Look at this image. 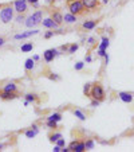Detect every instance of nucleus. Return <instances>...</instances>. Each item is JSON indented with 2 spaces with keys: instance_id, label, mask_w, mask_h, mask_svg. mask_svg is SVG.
Wrapping results in <instances>:
<instances>
[{
  "instance_id": "nucleus-5",
  "label": "nucleus",
  "mask_w": 134,
  "mask_h": 152,
  "mask_svg": "<svg viewBox=\"0 0 134 152\" xmlns=\"http://www.w3.org/2000/svg\"><path fill=\"white\" fill-rule=\"evenodd\" d=\"M18 97V92H7V90L0 89V98L4 100V101H8V100H14V98Z\"/></svg>"
},
{
  "instance_id": "nucleus-1",
  "label": "nucleus",
  "mask_w": 134,
  "mask_h": 152,
  "mask_svg": "<svg viewBox=\"0 0 134 152\" xmlns=\"http://www.w3.org/2000/svg\"><path fill=\"white\" fill-rule=\"evenodd\" d=\"M105 90L102 88L99 82L98 84H94L91 86V89H90V97H93L94 100H98V101H103L105 100Z\"/></svg>"
},
{
  "instance_id": "nucleus-28",
  "label": "nucleus",
  "mask_w": 134,
  "mask_h": 152,
  "mask_svg": "<svg viewBox=\"0 0 134 152\" xmlns=\"http://www.w3.org/2000/svg\"><path fill=\"white\" fill-rule=\"evenodd\" d=\"M47 127H48V128L55 129V128L58 127V125H56V121H47Z\"/></svg>"
},
{
  "instance_id": "nucleus-2",
  "label": "nucleus",
  "mask_w": 134,
  "mask_h": 152,
  "mask_svg": "<svg viewBox=\"0 0 134 152\" xmlns=\"http://www.w3.org/2000/svg\"><path fill=\"white\" fill-rule=\"evenodd\" d=\"M69 10H70L71 14H74V15H80V14H83L84 7H83L82 0H74V1L69 3Z\"/></svg>"
},
{
  "instance_id": "nucleus-41",
  "label": "nucleus",
  "mask_w": 134,
  "mask_h": 152,
  "mask_svg": "<svg viewBox=\"0 0 134 152\" xmlns=\"http://www.w3.org/2000/svg\"><path fill=\"white\" fill-rule=\"evenodd\" d=\"M1 148H3V144H0V149H1Z\"/></svg>"
},
{
  "instance_id": "nucleus-36",
  "label": "nucleus",
  "mask_w": 134,
  "mask_h": 152,
  "mask_svg": "<svg viewBox=\"0 0 134 152\" xmlns=\"http://www.w3.org/2000/svg\"><path fill=\"white\" fill-rule=\"evenodd\" d=\"M4 42H5V39H4L3 36H0V46H3Z\"/></svg>"
},
{
  "instance_id": "nucleus-39",
  "label": "nucleus",
  "mask_w": 134,
  "mask_h": 152,
  "mask_svg": "<svg viewBox=\"0 0 134 152\" xmlns=\"http://www.w3.org/2000/svg\"><path fill=\"white\" fill-rule=\"evenodd\" d=\"M88 43H94V38H90V39H88Z\"/></svg>"
},
{
  "instance_id": "nucleus-23",
  "label": "nucleus",
  "mask_w": 134,
  "mask_h": 152,
  "mask_svg": "<svg viewBox=\"0 0 134 152\" xmlns=\"http://www.w3.org/2000/svg\"><path fill=\"white\" fill-rule=\"evenodd\" d=\"M107 46H109V39H107V38H102V43L99 45V49H102V50H106Z\"/></svg>"
},
{
  "instance_id": "nucleus-40",
  "label": "nucleus",
  "mask_w": 134,
  "mask_h": 152,
  "mask_svg": "<svg viewBox=\"0 0 134 152\" xmlns=\"http://www.w3.org/2000/svg\"><path fill=\"white\" fill-rule=\"evenodd\" d=\"M67 1H69V3H71V1H74V0H67Z\"/></svg>"
},
{
  "instance_id": "nucleus-35",
  "label": "nucleus",
  "mask_w": 134,
  "mask_h": 152,
  "mask_svg": "<svg viewBox=\"0 0 134 152\" xmlns=\"http://www.w3.org/2000/svg\"><path fill=\"white\" fill-rule=\"evenodd\" d=\"M22 20H24L23 15H18V18H16V22H22Z\"/></svg>"
},
{
  "instance_id": "nucleus-34",
  "label": "nucleus",
  "mask_w": 134,
  "mask_h": 152,
  "mask_svg": "<svg viewBox=\"0 0 134 152\" xmlns=\"http://www.w3.org/2000/svg\"><path fill=\"white\" fill-rule=\"evenodd\" d=\"M61 151H62V147H59V145L54 147V152H61Z\"/></svg>"
},
{
  "instance_id": "nucleus-3",
  "label": "nucleus",
  "mask_w": 134,
  "mask_h": 152,
  "mask_svg": "<svg viewBox=\"0 0 134 152\" xmlns=\"http://www.w3.org/2000/svg\"><path fill=\"white\" fill-rule=\"evenodd\" d=\"M40 22H42V11H36L26 20V26L27 27H34V26L39 24Z\"/></svg>"
},
{
  "instance_id": "nucleus-26",
  "label": "nucleus",
  "mask_w": 134,
  "mask_h": 152,
  "mask_svg": "<svg viewBox=\"0 0 134 152\" xmlns=\"http://www.w3.org/2000/svg\"><path fill=\"white\" fill-rule=\"evenodd\" d=\"M78 47H79V46H78V45H75V43H74V45H71V46L69 47V50H67V51H69L70 54H73V53H75V51L78 50Z\"/></svg>"
},
{
  "instance_id": "nucleus-12",
  "label": "nucleus",
  "mask_w": 134,
  "mask_h": 152,
  "mask_svg": "<svg viewBox=\"0 0 134 152\" xmlns=\"http://www.w3.org/2000/svg\"><path fill=\"white\" fill-rule=\"evenodd\" d=\"M38 30H34V31H28V32H23V34H16L15 35V39H24V38H28L31 35H35L38 34Z\"/></svg>"
},
{
  "instance_id": "nucleus-17",
  "label": "nucleus",
  "mask_w": 134,
  "mask_h": 152,
  "mask_svg": "<svg viewBox=\"0 0 134 152\" xmlns=\"http://www.w3.org/2000/svg\"><path fill=\"white\" fill-rule=\"evenodd\" d=\"M34 49V45L32 43H26V45H22V47H20V50L23 51V53H28V51H31Z\"/></svg>"
},
{
  "instance_id": "nucleus-33",
  "label": "nucleus",
  "mask_w": 134,
  "mask_h": 152,
  "mask_svg": "<svg viewBox=\"0 0 134 152\" xmlns=\"http://www.w3.org/2000/svg\"><path fill=\"white\" fill-rule=\"evenodd\" d=\"M58 145H59V147H65V140H63L62 137L58 140Z\"/></svg>"
},
{
  "instance_id": "nucleus-32",
  "label": "nucleus",
  "mask_w": 134,
  "mask_h": 152,
  "mask_svg": "<svg viewBox=\"0 0 134 152\" xmlns=\"http://www.w3.org/2000/svg\"><path fill=\"white\" fill-rule=\"evenodd\" d=\"M52 35H54V31H47L46 34H44V38H46V39H48V38H51Z\"/></svg>"
},
{
  "instance_id": "nucleus-19",
  "label": "nucleus",
  "mask_w": 134,
  "mask_h": 152,
  "mask_svg": "<svg viewBox=\"0 0 134 152\" xmlns=\"http://www.w3.org/2000/svg\"><path fill=\"white\" fill-rule=\"evenodd\" d=\"M24 67H26V70H27V71L32 70V69H34V59H31V58L27 59V61H26V65H24Z\"/></svg>"
},
{
  "instance_id": "nucleus-21",
  "label": "nucleus",
  "mask_w": 134,
  "mask_h": 152,
  "mask_svg": "<svg viewBox=\"0 0 134 152\" xmlns=\"http://www.w3.org/2000/svg\"><path fill=\"white\" fill-rule=\"evenodd\" d=\"M26 100L30 102H35L38 101V96L36 94H26Z\"/></svg>"
},
{
  "instance_id": "nucleus-18",
  "label": "nucleus",
  "mask_w": 134,
  "mask_h": 152,
  "mask_svg": "<svg viewBox=\"0 0 134 152\" xmlns=\"http://www.w3.org/2000/svg\"><path fill=\"white\" fill-rule=\"evenodd\" d=\"M84 149H86V144H84L83 141H78L77 147H75V149H74V151H75V152H83Z\"/></svg>"
},
{
  "instance_id": "nucleus-42",
  "label": "nucleus",
  "mask_w": 134,
  "mask_h": 152,
  "mask_svg": "<svg viewBox=\"0 0 134 152\" xmlns=\"http://www.w3.org/2000/svg\"><path fill=\"white\" fill-rule=\"evenodd\" d=\"M48 1H52V0H48Z\"/></svg>"
},
{
  "instance_id": "nucleus-15",
  "label": "nucleus",
  "mask_w": 134,
  "mask_h": 152,
  "mask_svg": "<svg viewBox=\"0 0 134 152\" xmlns=\"http://www.w3.org/2000/svg\"><path fill=\"white\" fill-rule=\"evenodd\" d=\"M65 18V22H67V23H74L75 20H77V15H74V14H67V15L63 16Z\"/></svg>"
},
{
  "instance_id": "nucleus-9",
  "label": "nucleus",
  "mask_w": 134,
  "mask_h": 152,
  "mask_svg": "<svg viewBox=\"0 0 134 152\" xmlns=\"http://www.w3.org/2000/svg\"><path fill=\"white\" fill-rule=\"evenodd\" d=\"M51 19L55 20L58 24H61L62 22L65 20V18H63V15H62L59 11H55V12H52V14H51Z\"/></svg>"
},
{
  "instance_id": "nucleus-7",
  "label": "nucleus",
  "mask_w": 134,
  "mask_h": 152,
  "mask_svg": "<svg viewBox=\"0 0 134 152\" xmlns=\"http://www.w3.org/2000/svg\"><path fill=\"white\" fill-rule=\"evenodd\" d=\"M84 10H94L98 5V0H82Z\"/></svg>"
},
{
  "instance_id": "nucleus-11",
  "label": "nucleus",
  "mask_w": 134,
  "mask_h": 152,
  "mask_svg": "<svg viewBox=\"0 0 134 152\" xmlns=\"http://www.w3.org/2000/svg\"><path fill=\"white\" fill-rule=\"evenodd\" d=\"M43 57H44V59H46V62H51V61L54 59V57H55L54 49H51V50H46L44 53H43Z\"/></svg>"
},
{
  "instance_id": "nucleus-31",
  "label": "nucleus",
  "mask_w": 134,
  "mask_h": 152,
  "mask_svg": "<svg viewBox=\"0 0 134 152\" xmlns=\"http://www.w3.org/2000/svg\"><path fill=\"white\" fill-rule=\"evenodd\" d=\"M99 102L101 101H98V100H93V101H91V106H93V108H97V106L99 105Z\"/></svg>"
},
{
  "instance_id": "nucleus-29",
  "label": "nucleus",
  "mask_w": 134,
  "mask_h": 152,
  "mask_svg": "<svg viewBox=\"0 0 134 152\" xmlns=\"http://www.w3.org/2000/svg\"><path fill=\"white\" fill-rule=\"evenodd\" d=\"M75 70H82L83 69V62H77L75 63V66H74Z\"/></svg>"
},
{
  "instance_id": "nucleus-25",
  "label": "nucleus",
  "mask_w": 134,
  "mask_h": 152,
  "mask_svg": "<svg viewBox=\"0 0 134 152\" xmlns=\"http://www.w3.org/2000/svg\"><path fill=\"white\" fill-rule=\"evenodd\" d=\"M90 89H91V85H90V84H86L83 88V93L86 94V96H90Z\"/></svg>"
},
{
  "instance_id": "nucleus-6",
  "label": "nucleus",
  "mask_w": 134,
  "mask_h": 152,
  "mask_svg": "<svg viewBox=\"0 0 134 152\" xmlns=\"http://www.w3.org/2000/svg\"><path fill=\"white\" fill-rule=\"evenodd\" d=\"M27 3H28L27 0H16L14 3V7L19 14H24L27 11Z\"/></svg>"
},
{
  "instance_id": "nucleus-4",
  "label": "nucleus",
  "mask_w": 134,
  "mask_h": 152,
  "mask_svg": "<svg viewBox=\"0 0 134 152\" xmlns=\"http://www.w3.org/2000/svg\"><path fill=\"white\" fill-rule=\"evenodd\" d=\"M12 16H14V10H12L10 5L7 7H4L1 11H0V19L3 23H10L12 19Z\"/></svg>"
},
{
  "instance_id": "nucleus-8",
  "label": "nucleus",
  "mask_w": 134,
  "mask_h": 152,
  "mask_svg": "<svg viewBox=\"0 0 134 152\" xmlns=\"http://www.w3.org/2000/svg\"><path fill=\"white\" fill-rule=\"evenodd\" d=\"M43 26H44V27H47V28H56L58 26H59V24L56 23V22H55V20H52L51 19V18H47V19H43Z\"/></svg>"
},
{
  "instance_id": "nucleus-22",
  "label": "nucleus",
  "mask_w": 134,
  "mask_h": 152,
  "mask_svg": "<svg viewBox=\"0 0 134 152\" xmlns=\"http://www.w3.org/2000/svg\"><path fill=\"white\" fill-rule=\"evenodd\" d=\"M61 137H62L61 133H54V135H51V136H50V141H51V143H55V141H58Z\"/></svg>"
},
{
  "instance_id": "nucleus-10",
  "label": "nucleus",
  "mask_w": 134,
  "mask_h": 152,
  "mask_svg": "<svg viewBox=\"0 0 134 152\" xmlns=\"http://www.w3.org/2000/svg\"><path fill=\"white\" fill-rule=\"evenodd\" d=\"M118 96H119V98H121L123 102H127V104H129V102L133 101V96H131L130 93H126V92H121Z\"/></svg>"
},
{
  "instance_id": "nucleus-37",
  "label": "nucleus",
  "mask_w": 134,
  "mask_h": 152,
  "mask_svg": "<svg viewBox=\"0 0 134 152\" xmlns=\"http://www.w3.org/2000/svg\"><path fill=\"white\" fill-rule=\"evenodd\" d=\"M27 1H28V3H31V4H36L39 0H27Z\"/></svg>"
},
{
  "instance_id": "nucleus-20",
  "label": "nucleus",
  "mask_w": 134,
  "mask_h": 152,
  "mask_svg": "<svg viewBox=\"0 0 134 152\" xmlns=\"http://www.w3.org/2000/svg\"><path fill=\"white\" fill-rule=\"evenodd\" d=\"M62 120V114L61 113H54V114H51L50 117H48V120L47 121H61Z\"/></svg>"
},
{
  "instance_id": "nucleus-27",
  "label": "nucleus",
  "mask_w": 134,
  "mask_h": 152,
  "mask_svg": "<svg viewBox=\"0 0 134 152\" xmlns=\"http://www.w3.org/2000/svg\"><path fill=\"white\" fill-rule=\"evenodd\" d=\"M84 144H86V149H93L94 148V141L93 140H87Z\"/></svg>"
},
{
  "instance_id": "nucleus-38",
  "label": "nucleus",
  "mask_w": 134,
  "mask_h": 152,
  "mask_svg": "<svg viewBox=\"0 0 134 152\" xmlns=\"http://www.w3.org/2000/svg\"><path fill=\"white\" fill-rule=\"evenodd\" d=\"M86 62H91V57H90V55L86 57Z\"/></svg>"
},
{
  "instance_id": "nucleus-30",
  "label": "nucleus",
  "mask_w": 134,
  "mask_h": 152,
  "mask_svg": "<svg viewBox=\"0 0 134 152\" xmlns=\"http://www.w3.org/2000/svg\"><path fill=\"white\" fill-rule=\"evenodd\" d=\"M98 55H99V57H105V58L107 57L106 51H105V50H102V49H99V50H98Z\"/></svg>"
},
{
  "instance_id": "nucleus-13",
  "label": "nucleus",
  "mask_w": 134,
  "mask_h": 152,
  "mask_svg": "<svg viewBox=\"0 0 134 152\" xmlns=\"http://www.w3.org/2000/svg\"><path fill=\"white\" fill-rule=\"evenodd\" d=\"M3 90H7V92H16V90H18V86H16L15 82H8V84H5Z\"/></svg>"
},
{
  "instance_id": "nucleus-16",
  "label": "nucleus",
  "mask_w": 134,
  "mask_h": 152,
  "mask_svg": "<svg viewBox=\"0 0 134 152\" xmlns=\"http://www.w3.org/2000/svg\"><path fill=\"white\" fill-rule=\"evenodd\" d=\"M36 135H38V128H31L30 131L26 132V136L28 137V139H32V137H35Z\"/></svg>"
},
{
  "instance_id": "nucleus-14",
  "label": "nucleus",
  "mask_w": 134,
  "mask_h": 152,
  "mask_svg": "<svg viewBox=\"0 0 134 152\" xmlns=\"http://www.w3.org/2000/svg\"><path fill=\"white\" fill-rule=\"evenodd\" d=\"M95 26H97L95 20H86V22L83 23V28H84V30H93Z\"/></svg>"
},
{
  "instance_id": "nucleus-24",
  "label": "nucleus",
  "mask_w": 134,
  "mask_h": 152,
  "mask_svg": "<svg viewBox=\"0 0 134 152\" xmlns=\"http://www.w3.org/2000/svg\"><path fill=\"white\" fill-rule=\"evenodd\" d=\"M74 114H75V116H77L78 118H79V120H82V121L86 120V116H84V114L82 113L80 110H74Z\"/></svg>"
}]
</instances>
